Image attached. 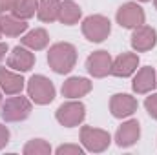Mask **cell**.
Wrapping results in <instances>:
<instances>
[{
    "instance_id": "e0dca14e",
    "label": "cell",
    "mask_w": 157,
    "mask_h": 155,
    "mask_svg": "<svg viewBox=\"0 0 157 155\" xmlns=\"http://www.w3.org/2000/svg\"><path fill=\"white\" fill-rule=\"evenodd\" d=\"M0 29H2V35L6 37H11V39L22 37L28 31V20H22L13 13H4L0 15Z\"/></svg>"
},
{
    "instance_id": "4fadbf2b",
    "label": "cell",
    "mask_w": 157,
    "mask_h": 155,
    "mask_svg": "<svg viewBox=\"0 0 157 155\" xmlns=\"http://www.w3.org/2000/svg\"><path fill=\"white\" fill-rule=\"evenodd\" d=\"M141 139V124L137 119L124 120L115 131V144L119 148H130Z\"/></svg>"
},
{
    "instance_id": "8992f818",
    "label": "cell",
    "mask_w": 157,
    "mask_h": 155,
    "mask_svg": "<svg viewBox=\"0 0 157 155\" xmlns=\"http://www.w3.org/2000/svg\"><path fill=\"white\" fill-rule=\"evenodd\" d=\"M55 119L64 128H75L80 126L86 119V106L78 99H70L68 102L60 104L55 112Z\"/></svg>"
},
{
    "instance_id": "ba28073f",
    "label": "cell",
    "mask_w": 157,
    "mask_h": 155,
    "mask_svg": "<svg viewBox=\"0 0 157 155\" xmlns=\"http://www.w3.org/2000/svg\"><path fill=\"white\" fill-rule=\"evenodd\" d=\"M112 62H113V59L108 51H104V49L93 51L86 59V71L93 78H104L112 71Z\"/></svg>"
},
{
    "instance_id": "7a4b0ae2",
    "label": "cell",
    "mask_w": 157,
    "mask_h": 155,
    "mask_svg": "<svg viewBox=\"0 0 157 155\" xmlns=\"http://www.w3.org/2000/svg\"><path fill=\"white\" fill-rule=\"evenodd\" d=\"M33 112V102L29 97H22L18 95H9V99H6L0 104V117L6 122H22Z\"/></svg>"
},
{
    "instance_id": "44dd1931",
    "label": "cell",
    "mask_w": 157,
    "mask_h": 155,
    "mask_svg": "<svg viewBox=\"0 0 157 155\" xmlns=\"http://www.w3.org/2000/svg\"><path fill=\"white\" fill-rule=\"evenodd\" d=\"M37 9H39V0H17L11 13L22 20H29L31 17H35Z\"/></svg>"
},
{
    "instance_id": "603a6c76",
    "label": "cell",
    "mask_w": 157,
    "mask_h": 155,
    "mask_svg": "<svg viewBox=\"0 0 157 155\" xmlns=\"http://www.w3.org/2000/svg\"><path fill=\"white\" fill-rule=\"evenodd\" d=\"M84 152L86 150L82 146H78V144H60L55 150L57 155H84Z\"/></svg>"
},
{
    "instance_id": "6da1fadb",
    "label": "cell",
    "mask_w": 157,
    "mask_h": 155,
    "mask_svg": "<svg viewBox=\"0 0 157 155\" xmlns=\"http://www.w3.org/2000/svg\"><path fill=\"white\" fill-rule=\"evenodd\" d=\"M48 64L59 75L70 73L77 64V47L70 42H57V44L49 46Z\"/></svg>"
},
{
    "instance_id": "4316f807",
    "label": "cell",
    "mask_w": 157,
    "mask_h": 155,
    "mask_svg": "<svg viewBox=\"0 0 157 155\" xmlns=\"http://www.w3.org/2000/svg\"><path fill=\"white\" fill-rule=\"evenodd\" d=\"M9 51V47H7V44L6 42H0V62L6 59V53Z\"/></svg>"
},
{
    "instance_id": "ffe728a7",
    "label": "cell",
    "mask_w": 157,
    "mask_h": 155,
    "mask_svg": "<svg viewBox=\"0 0 157 155\" xmlns=\"http://www.w3.org/2000/svg\"><path fill=\"white\" fill-rule=\"evenodd\" d=\"M82 17V9L77 2L73 0H64L60 4V15H59V22L64 24V26H75L78 24Z\"/></svg>"
},
{
    "instance_id": "52a82bcc",
    "label": "cell",
    "mask_w": 157,
    "mask_h": 155,
    "mask_svg": "<svg viewBox=\"0 0 157 155\" xmlns=\"http://www.w3.org/2000/svg\"><path fill=\"white\" fill-rule=\"evenodd\" d=\"M115 20H117L119 26L124 28V29H135V28L144 24L146 15H144V9L137 2H126V4H122L117 9Z\"/></svg>"
},
{
    "instance_id": "f1b7e54d",
    "label": "cell",
    "mask_w": 157,
    "mask_h": 155,
    "mask_svg": "<svg viewBox=\"0 0 157 155\" xmlns=\"http://www.w3.org/2000/svg\"><path fill=\"white\" fill-rule=\"evenodd\" d=\"M154 6H155V9H157V0H154Z\"/></svg>"
},
{
    "instance_id": "8fae6325",
    "label": "cell",
    "mask_w": 157,
    "mask_h": 155,
    "mask_svg": "<svg viewBox=\"0 0 157 155\" xmlns=\"http://www.w3.org/2000/svg\"><path fill=\"white\" fill-rule=\"evenodd\" d=\"M33 66H35V53L31 49H28L26 46H17L7 55V68L15 70L18 73L31 71Z\"/></svg>"
},
{
    "instance_id": "83f0119b",
    "label": "cell",
    "mask_w": 157,
    "mask_h": 155,
    "mask_svg": "<svg viewBox=\"0 0 157 155\" xmlns=\"http://www.w3.org/2000/svg\"><path fill=\"white\" fill-rule=\"evenodd\" d=\"M0 104H2V89H0Z\"/></svg>"
},
{
    "instance_id": "3957f363",
    "label": "cell",
    "mask_w": 157,
    "mask_h": 155,
    "mask_svg": "<svg viewBox=\"0 0 157 155\" xmlns=\"http://www.w3.org/2000/svg\"><path fill=\"white\" fill-rule=\"evenodd\" d=\"M26 89H28V97L31 99V102H35L39 106H46V104L53 102V99L57 95L53 82L44 75H33L26 82Z\"/></svg>"
},
{
    "instance_id": "5b68a950",
    "label": "cell",
    "mask_w": 157,
    "mask_h": 155,
    "mask_svg": "<svg viewBox=\"0 0 157 155\" xmlns=\"http://www.w3.org/2000/svg\"><path fill=\"white\" fill-rule=\"evenodd\" d=\"M80 142L82 148L90 153H102L112 144V135L102 128L82 126L80 128Z\"/></svg>"
},
{
    "instance_id": "5bb4252c",
    "label": "cell",
    "mask_w": 157,
    "mask_h": 155,
    "mask_svg": "<svg viewBox=\"0 0 157 155\" xmlns=\"http://www.w3.org/2000/svg\"><path fill=\"white\" fill-rule=\"evenodd\" d=\"M137 68H139V55L124 51V53H121L117 59L112 62L110 75L119 77V78H126V77H132L137 71Z\"/></svg>"
},
{
    "instance_id": "9a60e30c",
    "label": "cell",
    "mask_w": 157,
    "mask_h": 155,
    "mask_svg": "<svg viewBox=\"0 0 157 155\" xmlns=\"http://www.w3.org/2000/svg\"><path fill=\"white\" fill-rule=\"evenodd\" d=\"M26 88V80L22 77V73L0 66V89L6 95H18L22 93V89Z\"/></svg>"
},
{
    "instance_id": "cb8c5ba5",
    "label": "cell",
    "mask_w": 157,
    "mask_h": 155,
    "mask_svg": "<svg viewBox=\"0 0 157 155\" xmlns=\"http://www.w3.org/2000/svg\"><path fill=\"white\" fill-rule=\"evenodd\" d=\"M144 108L148 112V115L154 120H157V93H150L144 100Z\"/></svg>"
},
{
    "instance_id": "4dcf8cb0",
    "label": "cell",
    "mask_w": 157,
    "mask_h": 155,
    "mask_svg": "<svg viewBox=\"0 0 157 155\" xmlns=\"http://www.w3.org/2000/svg\"><path fill=\"white\" fill-rule=\"evenodd\" d=\"M0 37H2V29H0Z\"/></svg>"
},
{
    "instance_id": "d6986e66",
    "label": "cell",
    "mask_w": 157,
    "mask_h": 155,
    "mask_svg": "<svg viewBox=\"0 0 157 155\" xmlns=\"http://www.w3.org/2000/svg\"><path fill=\"white\" fill-rule=\"evenodd\" d=\"M60 0H39V9H37V17L40 22L51 24L59 20L60 15Z\"/></svg>"
},
{
    "instance_id": "7402d4cb",
    "label": "cell",
    "mask_w": 157,
    "mask_h": 155,
    "mask_svg": "<svg viewBox=\"0 0 157 155\" xmlns=\"http://www.w3.org/2000/svg\"><path fill=\"white\" fill-rule=\"evenodd\" d=\"M22 153L24 155H49L51 153V146L44 139H31V141H28L24 144Z\"/></svg>"
},
{
    "instance_id": "ac0fdd59",
    "label": "cell",
    "mask_w": 157,
    "mask_h": 155,
    "mask_svg": "<svg viewBox=\"0 0 157 155\" xmlns=\"http://www.w3.org/2000/svg\"><path fill=\"white\" fill-rule=\"evenodd\" d=\"M20 44L26 46V47L31 49V51H40V49L48 47V44H49V35H48V31H46L44 28H35V29H31V31H28V33L22 35Z\"/></svg>"
},
{
    "instance_id": "277c9868",
    "label": "cell",
    "mask_w": 157,
    "mask_h": 155,
    "mask_svg": "<svg viewBox=\"0 0 157 155\" xmlns=\"http://www.w3.org/2000/svg\"><path fill=\"white\" fill-rule=\"evenodd\" d=\"M80 29H82V35H84L86 40L99 44V42H104L110 37V33H112V22L104 15H90V17H86L82 20Z\"/></svg>"
},
{
    "instance_id": "2e32d148",
    "label": "cell",
    "mask_w": 157,
    "mask_h": 155,
    "mask_svg": "<svg viewBox=\"0 0 157 155\" xmlns=\"http://www.w3.org/2000/svg\"><path fill=\"white\" fill-rule=\"evenodd\" d=\"M93 88V82L86 77H70L62 82V97L66 99H80L86 97Z\"/></svg>"
},
{
    "instance_id": "30bf717a",
    "label": "cell",
    "mask_w": 157,
    "mask_h": 155,
    "mask_svg": "<svg viewBox=\"0 0 157 155\" xmlns=\"http://www.w3.org/2000/svg\"><path fill=\"white\" fill-rule=\"evenodd\" d=\"M139 108V102L130 93H115L110 99V113L115 119H128Z\"/></svg>"
},
{
    "instance_id": "d4e9b609",
    "label": "cell",
    "mask_w": 157,
    "mask_h": 155,
    "mask_svg": "<svg viewBox=\"0 0 157 155\" xmlns=\"http://www.w3.org/2000/svg\"><path fill=\"white\" fill-rule=\"evenodd\" d=\"M9 139H11V133L7 130V126H4L0 122V150H4L7 144H9Z\"/></svg>"
},
{
    "instance_id": "7c38bea8",
    "label": "cell",
    "mask_w": 157,
    "mask_h": 155,
    "mask_svg": "<svg viewBox=\"0 0 157 155\" xmlns=\"http://www.w3.org/2000/svg\"><path fill=\"white\" fill-rule=\"evenodd\" d=\"M157 88V71L152 66H144L133 73L132 89L137 95H148Z\"/></svg>"
},
{
    "instance_id": "9c48e42d",
    "label": "cell",
    "mask_w": 157,
    "mask_h": 155,
    "mask_svg": "<svg viewBox=\"0 0 157 155\" xmlns=\"http://www.w3.org/2000/svg\"><path fill=\"white\" fill-rule=\"evenodd\" d=\"M130 44L133 47V51L137 53H144V51H150L157 46V31L155 28L152 26H139L133 29L132 37H130Z\"/></svg>"
},
{
    "instance_id": "f546056e",
    "label": "cell",
    "mask_w": 157,
    "mask_h": 155,
    "mask_svg": "<svg viewBox=\"0 0 157 155\" xmlns=\"http://www.w3.org/2000/svg\"><path fill=\"white\" fill-rule=\"evenodd\" d=\"M137 2H150V0H137Z\"/></svg>"
},
{
    "instance_id": "484cf974",
    "label": "cell",
    "mask_w": 157,
    "mask_h": 155,
    "mask_svg": "<svg viewBox=\"0 0 157 155\" xmlns=\"http://www.w3.org/2000/svg\"><path fill=\"white\" fill-rule=\"evenodd\" d=\"M15 2H17V0H0V15L11 13L13 7H15Z\"/></svg>"
}]
</instances>
